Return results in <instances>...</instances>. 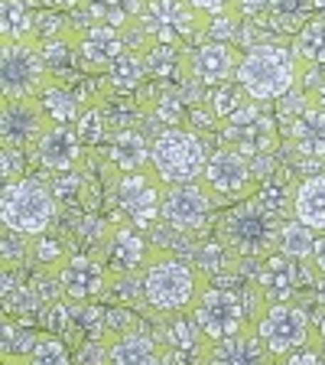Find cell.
<instances>
[{
  "mask_svg": "<svg viewBox=\"0 0 325 365\" xmlns=\"http://www.w3.org/2000/svg\"><path fill=\"white\" fill-rule=\"evenodd\" d=\"M267 310V300L254 284H208L198 300L196 313L198 327L208 339H228V336L247 333L257 327L260 313Z\"/></svg>",
  "mask_w": 325,
  "mask_h": 365,
  "instance_id": "2",
  "label": "cell"
},
{
  "mask_svg": "<svg viewBox=\"0 0 325 365\" xmlns=\"http://www.w3.org/2000/svg\"><path fill=\"white\" fill-rule=\"evenodd\" d=\"M23 180V147L4 144V182Z\"/></svg>",
  "mask_w": 325,
  "mask_h": 365,
  "instance_id": "41",
  "label": "cell"
},
{
  "mask_svg": "<svg viewBox=\"0 0 325 365\" xmlns=\"http://www.w3.org/2000/svg\"><path fill=\"white\" fill-rule=\"evenodd\" d=\"M270 10V0H238V14L241 16H260V14H267Z\"/></svg>",
  "mask_w": 325,
  "mask_h": 365,
  "instance_id": "43",
  "label": "cell"
},
{
  "mask_svg": "<svg viewBox=\"0 0 325 365\" xmlns=\"http://www.w3.org/2000/svg\"><path fill=\"white\" fill-rule=\"evenodd\" d=\"M166 346L176 352H182V356L189 359L192 365L198 362V356L205 352V346H208V336H205V329L198 327L196 313H176V317H169V327H166Z\"/></svg>",
  "mask_w": 325,
  "mask_h": 365,
  "instance_id": "26",
  "label": "cell"
},
{
  "mask_svg": "<svg viewBox=\"0 0 325 365\" xmlns=\"http://www.w3.org/2000/svg\"><path fill=\"white\" fill-rule=\"evenodd\" d=\"M254 281H257L267 304H289V300H299L303 284L316 287L319 271L312 261H296L289 255H283V251H273V255H267L260 261Z\"/></svg>",
  "mask_w": 325,
  "mask_h": 365,
  "instance_id": "12",
  "label": "cell"
},
{
  "mask_svg": "<svg viewBox=\"0 0 325 365\" xmlns=\"http://www.w3.org/2000/svg\"><path fill=\"white\" fill-rule=\"evenodd\" d=\"M36 163L53 173H75L85 160V144L78 137L75 124H53L39 137V144L33 147Z\"/></svg>",
  "mask_w": 325,
  "mask_h": 365,
  "instance_id": "19",
  "label": "cell"
},
{
  "mask_svg": "<svg viewBox=\"0 0 325 365\" xmlns=\"http://www.w3.org/2000/svg\"><path fill=\"white\" fill-rule=\"evenodd\" d=\"M316 342H319V349L325 352V317L319 319V327H316Z\"/></svg>",
  "mask_w": 325,
  "mask_h": 365,
  "instance_id": "47",
  "label": "cell"
},
{
  "mask_svg": "<svg viewBox=\"0 0 325 365\" xmlns=\"http://www.w3.org/2000/svg\"><path fill=\"white\" fill-rule=\"evenodd\" d=\"M267 14L280 23H299L303 26V16L316 14V0H270Z\"/></svg>",
  "mask_w": 325,
  "mask_h": 365,
  "instance_id": "38",
  "label": "cell"
},
{
  "mask_svg": "<svg viewBox=\"0 0 325 365\" xmlns=\"http://www.w3.org/2000/svg\"><path fill=\"white\" fill-rule=\"evenodd\" d=\"M202 182L218 205H235L257 192V170H254V160H247L241 150L221 144L218 150L208 153Z\"/></svg>",
  "mask_w": 325,
  "mask_h": 365,
  "instance_id": "9",
  "label": "cell"
},
{
  "mask_svg": "<svg viewBox=\"0 0 325 365\" xmlns=\"http://www.w3.org/2000/svg\"><path fill=\"white\" fill-rule=\"evenodd\" d=\"M241 59L244 53L235 43H221V39L198 43L196 49H189V78L196 85H205V88L225 85L231 78H238Z\"/></svg>",
  "mask_w": 325,
  "mask_h": 365,
  "instance_id": "18",
  "label": "cell"
},
{
  "mask_svg": "<svg viewBox=\"0 0 325 365\" xmlns=\"http://www.w3.org/2000/svg\"><path fill=\"white\" fill-rule=\"evenodd\" d=\"M163 190H166V182L159 180V173L153 167L121 173V180H117V209L134 222V228L146 232L153 222H159Z\"/></svg>",
  "mask_w": 325,
  "mask_h": 365,
  "instance_id": "13",
  "label": "cell"
},
{
  "mask_svg": "<svg viewBox=\"0 0 325 365\" xmlns=\"http://www.w3.org/2000/svg\"><path fill=\"white\" fill-rule=\"evenodd\" d=\"M146 78H150V68H146L144 49H127V53L111 66L105 82H107V88L117 91V95H134L137 88H144Z\"/></svg>",
  "mask_w": 325,
  "mask_h": 365,
  "instance_id": "28",
  "label": "cell"
},
{
  "mask_svg": "<svg viewBox=\"0 0 325 365\" xmlns=\"http://www.w3.org/2000/svg\"><path fill=\"white\" fill-rule=\"evenodd\" d=\"M150 111L163 128H186V111H182V101L176 95H159L150 105Z\"/></svg>",
  "mask_w": 325,
  "mask_h": 365,
  "instance_id": "39",
  "label": "cell"
},
{
  "mask_svg": "<svg viewBox=\"0 0 325 365\" xmlns=\"http://www.w3.org/2000/svg\"><path fill=\"white\" fill-rule=\"evenodd\" d=\"M153 245L140 235V228H127L117 225L111 232V242H107V255H111L114 274H144V267L153 258Z\"/></svg>",
  "mask_w": 325,
  "mask_h": 365,
  "instance_id": "21",
  "label": "cell"
},
{
  "mask_svg": "<svg viewBox=\"0 0 325 365\" xmlns=\"http://www.w3.org/2000/svg\"><path fill=\"white\" fill-rule=\"evenodd\" d=\"M303 68L325 72V16H309V20L296 30L293 46H289Z\"/></svg>",
  "mask_w": 325,
  "mask_h": 365,
  "instance_id": "27",
  "label": "cell"
},
{
  "mask_svg": "<svg viewBox=\"0 0 325 365\" xmlns=\"http://www.w3.org/2000/svg\"><path fill=\"white\" fill-rule=\"evenodd\" d=\"M309 98L316 101L319 108H325V76H322V82H316V85L309 88Z\"/></svg>",
  "mask_w": 325,
  "mask_h": 365,
  "instance_id": "46",
  "label": "cell"
},
{
  "mask_svg": "<svg viewBox=\"0 0 325 365\" xmlns=\"http://www.w3.org/2000/svg\"><path fill=\"white\" fill-rule=\"evenodd\" d=\"M75 130H78V137H82L85 147H98L101 140H105V134H107V114H105V108H101V105H88L82 114H78Z\"/></svg>",
  "mask_w": 325,
  "mask_h": 365,
  "instance_id": "37",
  "label": "cell"
},
{
  "mask_svg": "<svg viewBox=\"0 0 325 365\" xmlns=\"http://www.w3.org/2000/svg\"><path fill=\"white\" fill-rule=\"evenodd\" d=\"M107 160L121 173L146 170V167H153V140H146V134L137 128L114 130L111 140H107Z\"/></svg>",
  "mask_w": 325,
  "mask_h": 365,
  "instance_id": "22",
  "label": "cell"
},
{
  "mask_svg": "<svg viewBox=\"0 0 325 365\" xmlns=\"http://www.w3.org/2000/svg\"><path fill=\"white\" fill-rule=\"evenodd\" d=\"M53 68L46 62L39 39L0 46V88L4 98H39V91L53 82Z\"/></svg>",
  "mask_w": 325,
  "mask_h": 365,
  "instance_id": "7",
  "label": "cell"
},
{
  "mask_svg": "<svg viewBox=\"0 0 325 365\" xmlns=\"http://www.w3.org/2000/svg\"><path fill=\"white\" fill-rule=\"evenodd\" d=\"M55 215H59V199H55L49 182L33 180V176L4 182V192H0V222H4V228L36 238L53 228Z\"/></svg>",
  "mask_w": 325,
  "mask_h": 365,
  "instance_id": "5",
  "label": "cell"
},
{
  "mask_svg": "<svg viewBox=\"0 0 325 365\" xmlns=\"http://www.w3.org/2000/svg\"><path fill=\"white\" fill-rule=\"evenodd\" d=\"M316 294H319V304L325 307V274H319V281H316Z\"/></svg>",
  "mask_w": 325,
  "mask_h": 365,
  "instance_id": "48",
  "label": "cell"
},
{
  "mask_svg": "<svg viewBox=\"0 0 325 365\" xmlns=\"http://www.w3.org/2000/svg\"><path fill=\"white\" fill-rule=\"evenodd\" d=\"M0 39L4 43L36 39V16L30 14V0H0Z\"/></svg>",
  "mask_w": 325,
  "mask_h": 365,
  "instance_id": "29",
  "label": "cell"
},
{
  "mask_svg": "<svg viewBox=\"0 0 325 365\" xmlns=\"http://www.w3.org/2000/svg\"><path fill=\"white\" fill-rule=\"evenodd\" d=\"M146 68H150V78H173L176 72H186L189 76V49L186 46H169V43H153L144 49Z\"/></svg>",
  "mask_w": 325,
  "mask_h": 365,
  "instance_id": "31",
  "label": "cell"
},
{
  "mask_svg": "<svg viewBox=\"0 0 325 365\" xmlns=\"http://www.w3.org/2000/svg\"><path fill=\"white\" fill-rule=\"evenodd\" d=\"M146 0H85V10H88L91 20L98 23H111V26H134L144 14Z\"/></svg>",
  "mask_w": 325,
  "mask_h": 365,
  "instance_id": "32",
  "label": "cell"
},
{
  "mask_svg": "<svg viewBox=\"0 0 325 365\" xmlns=\"http://www.w3.org/2000/svg\"><path fill=\"white\" fill-rule=\"evenodd\" d=\"M208 284H212L208 274L198 264L179 258L173 251H153L150 264L140 274V300L166 317L192 313Z\"/></svg>",
  "mask_w": 325,
  "mask_h": 365,
  "instance_id": "1",
  "label": "cell"
},
{
  "mask_svg": "<svg viewBox=\"0 0 325 365\" xmlns=\"http://www.w3.org/2000/svg\"><path fill=\"white\" fill-rule=\"evenodd\" d=\"M221 144L241 150L247 160L270 157L277 150V118L267 111V101L247 98L228 121L218 128Z\"/></svg>",
  "mask_w": 325,
  "mask_h": 365,
  "instance_id": "8",
  "label": "cell"
},
{
  "mask_svg": "<svg viewBox=\"0 0 325 365\" xmlns=\"http://www.w3.org/2000/svg\"><path fill=\"white\" fill-rule=\"evenodd\" d=\"M277 365H325V352L319 349V342L312 339L309 346H303V349L289 352L287 359H280Z\"/></svg>",
  "mask_w": 325,
  "mask_h": 365,
  "instance_id": "40",
  "label": "cell"
},
{
  "mask_svg": "<svg viewBox=\"0 0 325 365\" xmlns=\"http://www.w3.org/2000/svg\"><path fill=\"white\" fill-rule=\"evenodd\" d=\"M238 82L254 101H280L303 82V66L287 46L257 43L244 53Z\"/></svg>",
  "mask_w": 325,
  "mask_h": 365,
  "instance_id": "4",
  "label": "cell"
},
{
  "mask_svg": "<svg viewBox=\"0 0 325 365\" xmlns=\"http://www.w3.org/2000/svg\"><path fill=\"white\" fill-rule=\"evenodd\" d=\"M39 105L46 108L53 124H75L78 114L85 111L82 98H78L75 91H68V85H62L59 78H53V82L39 91Z\"/></svg>",
  "mask_w": 325,
  "mask_h": 365,
  "instance_id": "30",
  "label": "cell"
},
{
  "mask_svg": "<svg viewBox=\"0 0 325 365\" xmlns=\"http://www.w3.org/2000/svg\"><path fill=\"white\" fill-rule=\"evenodd\" d=\"M254 329H257V336L264 339V346L270 349V356L277 359V362L316 339L309 313H306V307L299 304V300H289V304H267V310L260 313Z\"/></svg>",
  "mask_w": 325,
  "mask_h": 365,
  "instance_id": "10",
  "label": "cell"
},
{
  "mask_svg": "<svg viewBox=\"0 0 325 365\" xmlns=\"http://www.w3.org/2000/svg\"><path fill=\"white\" fill-rule=\"evenodd\" d=\"M312 264H316L319 274H325V232H319L316 238V251H312Z\"/></svg>",
  "mask_w": 325,
  "mask_h": 365,
  "instance_id": "44",
  "label": "cell"
},
{
  "mask_svg": "<svg viewBox=\"0 0 325 365\" xmlns=\"http://www.w3.org/2000/svg\"><path fill=\"white\" fill-rule=\"evenodd\" d=\"M49 10H62V14H72V10L85 7V0H43Z\"/></svg>",
  "mask_w": 325,
  "mask_h": 365,
  "instance_id": "45",
  "label": "cell"
},
{
  "mask_svg": "<svg viewBox=\"0 0 325 365\" xmlns=\"http://www.w3.org/2000/svg\"><path fill=\"white\" fill-rule=\"evenodd\" d=\"M316 16H325V0H316Z\"/></svg>",
  "mask_w": 325,
  "mask_h": 365,
  "instance_id": "49",
  "label": "cell"
},
{
  "mask_svg": "<svg viewBox=\"0 0 325 365\" xmlns=\"http://www.w3.org/2000/svg\"><path fill=\"white\" fill-rule=\"evenodd\" d=\"M316 238H319L316 228H309L306 222H299V219H287L283 222L277 251H283V255H289V258H296V261H312Z\"/></svg>",
  "mask_w": 325,
  "mask_h": 365,
  "instance_id": "33",
  "label": "cell"
},
{
  "mask_svg": "<svg viewBox=\"0 0 325 365\" xmlns=\"http://www.w3.org/2000/svg\"><path fill=\"white\" fill-rule=\"evenodd\" d=\"M218 209L215 196L208 192L202 180H192V182H166V190H163V212L159 219L166 222V225L179 228V232H192L198 228L208 212Z\"/></svg>",
  "mask_w": 325,
  "mask_h": 365,
  "instance_id": "16",
  "label": "cell"
},
{
  "mask_svg": "<svg viewBox=\"0 0 325 365\" xmlns=\"http://www.w3.org/2000/svg\"><path fill=\"white\" fill-rule=\"evenodd\" d=\"M283 215L270 212L257 196L235 202L231 209H225V215L218 219V242L225 245L238 261H264L267 255L277 251L283 232Z\"/></svg>",
  "mask_w": 325,
  "mask_h": 365,
  "instance_id": "3",
  "label": "cell"
},
{
  "mask_svg": "<svg viewBox=\"0 0 325 365\" xmlns=\"http://www.w3.org/2000/svg\"><path fill=\"white\" fill-rule=\"evenodd\" d=\"M127 33L121 26L111 23H98L91 20L88 26L75 30V66L85 68L88 76H101L105 78L111 72V66L127 53Z\"/></svg>",
  "mask_w": 325,
  "mask_h": 365,
  "instance_id": "14",
  "label": "cell"
},
{
  "mask_svg": "<svg viewBox=\"0 0 325 365\" xmlns=\"http://www.w3.org/2000/svg\"><path fill=\"white\" fill-rule=\"evenodd\" d=\"M289 140H293L296 153L309 160H325V108H319L316 101L296 114L287 128Z\"/></svg>",
  "mask_w": 325,
  "mask_h": 365,
  "instance_id": "23",
  "label": "cell"
},
{
  "mask_svg": "<svg viewBox=\"0 0 325 365\" xmlns=\"http://www.w3.org/2000/svg\"><path fill=\"white\" fill-rule=\"evenodd\" d=\"M0 251H4V267H7V271H20L26 261H36V238L4 228Z\"/></svg>",
  "mask_w": 325,
  "mask_h": 365,
  "instance_id": "36",
  "label": "cell"
},
{
  "mask_svg": "<svg viewBox=\"0 0 325 365\" xmlns=\"http://www.w3.org/2000/svg\"><path fill=\"white\" fill-rule=\"evenodd\" d=\"M247 98H250V95L241 88V82H238V78H231V82H225V85H215V88L208 91L205 105L212 108L218 121H228V118H231V114H235Z\"/></svg>",
  "mask_w": 325,
  "mask_h": 365,
  "instance_id": "34",
  "label": "cell"
},
{
  "mask_svg": "<svg viewBox=\"0 0 325 365\" xmlns=\"http://www.w3.org/2000/svg\"><path fill=\"white\" fill-rule=\"evenodd\" d=\"M53 274L59 297H65L72 304H95L107 294L114 281L105 261H98L95 255H68Z\"/></svg>",
  "mask_w": 325,
  "mask_h": 365,
  "instance_id": "15",
  "label": "cell"
},
{
  "mask_svg": "<svg viewBox=\"0 0 325 365\" xmlns=\"http://www.w3.org/2000/svg\"><path fill=\"white\" fill-rule=\"evenodd\" d=\"M137 26L150 43L186 46L198 36L202 14L192 7V0H146Z\"/></svg>",
  "mask_w": 325,
  "mask_h": 365,
  "instance_id": "11",
  "label": "cell"
},
{
  "mask_svg": "<svg viewBox=\"0 0 325 365\" xmlns=\"http://www.w3.org/2000/svg\"><path fill=\"white\" fill-rule=\"evenodd\" d=\"M208 167V150L198 130L163 128L153 137V170L163 182H192L202 180Z\"/></svg>",
  "mask_w": 325,
  "mask_h": 365,
  "instance_id": "6",
  "label": "cell"
},
{
  "mask_svg": "<svg viewBox=\"0 0 325 365\" xmlns=\"http://www.w3.org/2000/svg\"><path fill=\"white\" fill-rule=\"evenodd\" d=\"M163 346L146 329H130L111 339V359L107 365H159Z\"/></svg>",
  "mask_w": 325,
  "mask_h": 365,
  "instance_id": "24",
  "label": "cell"
},
{
  "mask_svg": "<svg viewBox=\"0 0 325 365\" xmlns=\"http://www.w3.org/2000/svg\"><path fill=\"white\" fill-rule=\"evenodd\" d=\"M196 365H277V359L270 356L257 329H247L228 339H208Z\"/></svg>",
  "mask_w": 325,
  "mask_h": 365,
  "instance_id": "20",
  "label": "cell"
},
{
  "mask_svg": "<svg viewBox=\"0 0 325 365\" xmlns=\"http://www.w3.org/2000/svg\"><path fill=\"white\" fill-rule=\"evenodd\" d=\"M293 219L306 222L316 232H325V173H312L296 182Z\"/></svg>",
  "mask_w": 325,
  "mask_h": 365,
  "instance_id": "25",
  "label": "cell"
},
{
  "mask_svg": "<svg viewBox=\"0 0 325 365\" xmlns=\"http://www.w3.org/2000/svg\"><path fill=\"white\" fill-rule=\"evenodd\" d=\"M26 365H75L72 352H68L65 339L55 333H39L33 352L26 356Z\"/></svg>",
  "mask_w": 325,
  "mask_h": 365,
  "instance_id": "35",
  "label": "cell"
},
{
  "mask_svg": "<svg viewBox=\"0 0 325 365\" xmlns=\"http://www.w3.org/2000/svg\"><path fill=\"white\" fill-rule=\"evenodd\" d=\"M192 7L202 16H221V14H238V0H192Z\"/></svg>",
  "mask_w": 325,
  "mask_h": 365,
  "instance_id": "42",
  "label": "cell"
},
{
  "mask_svg": "<svg viewBox=\"0 0 325 365\" xmlns=\"http://www.w3.org/2000/svg\"><path fill=\"white\" fill-rule=\"evenodd\" d=\"M53 128L39 98H4L0 108V140L7 147H36L39 137Z\"/></svg>",
  "mask_w": 325,
  "mask_h": 365,
  "instance_id": "17",
  "label": "cell"
}]
</instances>
